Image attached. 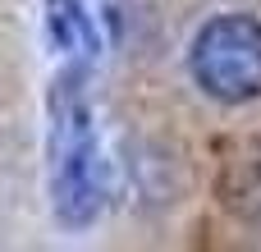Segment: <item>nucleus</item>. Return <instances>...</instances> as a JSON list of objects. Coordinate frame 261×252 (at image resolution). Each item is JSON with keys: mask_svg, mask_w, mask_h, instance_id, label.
I'll list each match as a JSON object with an SVG mask.
<instances>
[{"mask_svg": "<svg viewBox=\"0 0 261 252\" xmlns=\"http://www.w3.org/2000/svg\"><path fill=\"white\" fill-rule=\"evenodd\" d=\"M41 18H46L50 46L69 64H92L101 55V32L83 0H41Z\"/></svg>", "mask_w": 261, "mask_h": 252, "instance_id": "nucleus-3", "label": "nucleus"}, {"mask_svg": "<svg viewBox=\"0 0 261 252\" xmlns=\"http://www.w3.org/2000/svg\"><path fill=\"white\" fill-rule=\"evenodd\" d=\"M83 64H69L46 101V165H50V211L64 230H87L106 211V156L96 138L92 106L83 96Z\"/></svg>", "mask_w": 261, "mask_h": 252, "instance_id": "nucleus-1", "label": "nucleus"}, {"mask_svg": "<svg viewBox=\"0 0 261 252\" xmlns=\"http://www.w3.org/2000/svg\"><path fill=\"white\" fill-rule=\"evenodd\" d=\"M188 73L206 96H216L225 106H243V101L261 96V23L252 14L206 18L193 32Z\"/></svg>", "mask_w": 261, "mask_h": 252, "instance_id": "nucleus-2", "label": "nucleus"}]
</instances>
